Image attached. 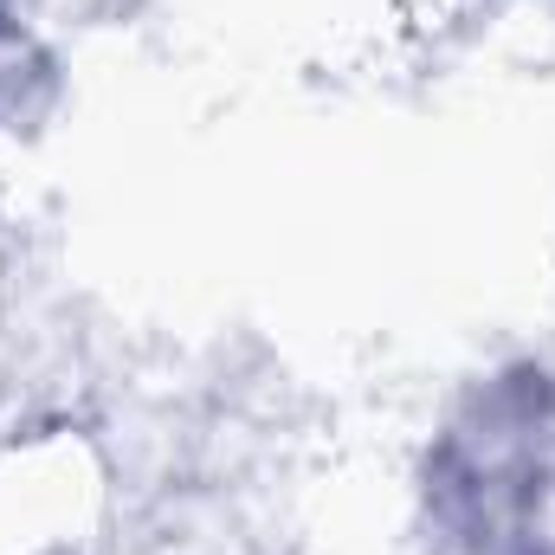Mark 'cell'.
Here are the masks:
<instances>
[{"label": "cell", "instance_id": "cell-1", "mask_svg": "<svg viewBox=\"0 0 555 555\" xmlns=\"http://www.w3.org/2000/svg\"><path fill=\"white\" fill-rule=\"evenodd\" d=\"M537 401L543 388H491L478 401V420L459 426L439 452L433 498L446 504L452 537L472 555H537V498H543V465H537Z\"/></svg>", "mask_w": 555, "mask_h": 555}]
</instances>
